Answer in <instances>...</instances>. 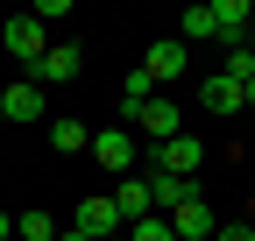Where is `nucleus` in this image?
<instances>
[{"label":"nucleus","mask_w":255,"mask_h":241,"mask_svg":"<svg viewBox=\"0 0 255 241\" xmlns=\"http://www.w3.org/2000/svg\"><path fill=\"white\" fill-rule=\"evenodd\" d=\"M0 43H7V57H14L21 71H36V64H43V50H50V36H43V21H36V14L0 21Z\"/></svg>","instance_id":"nucleus-1"},{"label":"nucleus","mask_w":255,"mask_h":241,"mask_svg":"<svg viewBox=\"0 0 255 241\" xmlns=\"http://www.w3.org/2000/svg\"><path fill=\"white\" fill-rule=\"evenodd\" d=\"M71 227H78V234H92V241H107V234H121V213H114V192H85V199L71 206Z\"/></svg>","instance_id":"nucleus-2"},{"label":"nucleus","mask_w":255,"mask_h":241,"mask_svg":"<svg viewBox=\"0 0 255 241\" xmlns=\"http://www.w3.org/2000/svg\"><path fill=\"white\" fill-rule=\"evenodd\" d=\"M206 163V142L199 135H170V142H156V170H170V177H199Z\"/></svg>","instance_id":"nucleus-3"},{"label":"nucleus","mask_w":255,"mask_h":241,"mask_svg":"<svg viewBox=\"0 0 255 241\" xmlns=\"http://www.w3.org/2000/svg\"><path fill=\"white\" fill-rule=\"evenodd\" d=\"M248 28H255V7L248 0H213V36L227 50H248Z\"/></svg>","instance_id":"nucleus-4"},{"label":"nucleus","mask_w":255,"mask_h":241,"mask_svg":"<svg viewBox=\"0 0 255 241\" xmlns=\"http://www.w3.org/2000/svg\"><path fill=\"white\" fill-rule=\"evenodd\" d=\"M0 107H7L14 128H28V120H43V85L36 78H7V85H0Z\"/></svg>","instance_id":"nucleus-5"},{"label":"nucleus","mask_w":255,"mask_h":241,"mask_svg":"<svg viewBox=\"0 0 255 241\" xmlns=\"http://www.w3.org/2000/svg\"><path fill=\"white\" fill-rule=\"evenodd\" d=\"M163 220H170L177 241H213V234H220V220H213V206H206V199H184L177 213H163Z\"/></svg>","instance_id":"nucleus-6"},{"label":"nucleus","mask_w":255,"mask_h":241,"mask_svg":"<svg viewBox=\"0 0 255 241\" xmlns=\"http://www.w3.org/2000/svg\"><path fill=\"white\" fill-rule=\"evenodd\" d=\"M92 156H100V170L128 177V163H135V135H128V128H107V135H92Z\"/></svg>","instance_id":"nucleus-7"},{"label":"nucleus","mask_w":255,"mask_h":241,"mask_svg":"<svg viewBox=\"0 0 255 241\" xmlns=\"http://www.w3.org/2000/svg\"><path fill=\"white\" fill-rule=\"evenodd\" d=\"M184 199H199V185H191V177H170V170H149V206H156V213H177Z\"/></svg>","instance_id":"nucleus-8"},{"label":"nucleus","mask_w":255,"mask_h":241,"mask_svg":"<svg viewBox=\"0 0 255 241\" xmlns=\"http://www.w3.org/2000/svg\"><path fill=\"white\" fill-rule=\"evenodd\" d=\"M114 213H121V227H135V220L156 213V206H149V177H121V185H114Z\"/></svg>","instance_id":"nucleus-9"},{"label":"nucleus","mask_w":255,"mask_h":241,"mask_svg":"<svg viewBox=\"0 0 255 241\" xmlns=\"http://www.w3.org/2000/svg\"><path fill=\"white\" fill-rule=\"evenodd\" d=\"M135 128H142V135H149V142H170V135H177V128H184V114H177V107H170V100H163V93H156V100H149V107H142V114H135Z\"/></svg>","instance_id":"nucleus-10"},{"label":"nucleus","mask_w":255,"mask_h":241,"mask_svg":"<svg viewBox=\"0 0 255 241\" xmlns=\"http://www.w3.org/2000/svg\"><path fill=\"white\" fill-rule=\"evenodd\" d=\"M142 71H149L156 85H163V78H184V36H163V43H149Z\"/></svg>","instance_id":"nucleus-11"},{"label":"nucleus","mask_w":255,"mask_h":241,"mask_svg":"<svg viewBox=\"0 0 255 241\" xmlns=\"http://www.w3.org/2000/svg\"><path fill=\"white\" fill-rule=\"evenodd\" d=\"M199 107H206V114H241V107H248V93H241L227 71H220V78H206V85H199Z\"/></svg>","instance_id":"nucleus-12"},{"label":"nucleus","mask_w":255,"mask_h":241,"mask_svg":"<svg viewBox=\"0 0 255 241\" xmlns=\"http://www.w3.org/2000/svg\"><path fill=\"white\" fill-rule=\"evenodd\" d=\"M28 78H36V85H64V78H78V50H71V43H50L43 64L28 71Z\"/></svg>","instance_id":"nucleus-13"},{"label":"nucleus","mask_w":255,"mask_h":241,"mask_svg":"<svg viewBox=\"0 0 255 241\" xmlns=\"http://www.w3.org/2000/svg\"><path fill=\"white\" fill-rule=\"evenodd\" d=\"M50 149H57V156H78V149H92V128L64 114V120H50Z\"/></svg>","instance_id":"nucleus-14"},{"label":"nucleus","mask_w":255,"mask_h":241,"mask_svg":"<svg viewBox=\"0 0 255 241\" xmlns=\"http://www.w3.org/2000/svg\"><path fill=\"white\" fill-rule=\"evenodd\" d=\"M149 100H156V78H149V71H128V85H121V114L135 120V114H142Z\"/></svg>","instance_id":"nucleus-15"},{"label":"nucleus","mask_w":255,"mask_h":241,"mask_svg":"<svg viewBox=\"0 0 255 241\" xmlns=\"http://www.w3.org/2000/svg\"><path fill=\"white\" fill-rule=\"evenodd\" d=\"M14 234L21 241H57V220L43 213V206H28V213H14Z\"/></svg>","instance_id":"nucleus-16"},{"label":"nucleus","mask_w":255,"mask_h":241,"mask_svg":"<svg viewBox=\"0 0 255 241\" xmlns=\"http://www.w3.org/2000/svg\"><path fill=\"white\" fill-rule=\"evenodd\" d=\"M128 241H177V234H170V220H163V213H149V220L128 227Z\"/></svg>","instance_id":"nucleus-17"},{"label":"nucleus","mask_w":255,"mask_h":241,"mask_svg":"<svg viewBox=\"0 0 255 241\" xmlns=\"http://www.w3.org/2000/svg\"><path fill=\"white\" fill-rule=\"evenodd\" d=\"M199 36H213V7H184V43H199Z\"/></svg>","instance_id":"nucleus-18"},{"label":"nucleus","mask_w":255,"mask_h":241,"mask_svg":"<svg viewBox=\"0 0 255 241\" xmlns=\"http://www.w3.org/2000/svg\"><path fill=\"white\" fill-rule=\"evenodd\" d=\"M227 78L248 93V78H255V57H248V50H227Z\"/></svg>","instance_id":"nucleus-19"},{"label":"nucleus","mask_w":255,"mask_h":241,"mask_svg":"<svg viewBox=\"0 0 255 241\" xmlns=\"http://www.w3.org/2000/svg\"><path fill=\"white\" fill-rule=\"evenodd\" d=\"M28 14H36V21H64V14H71V0H36Z\"/></svg>","instance_id":"nucleus-20"},{"label":"nucleus","mask_w":255,"mask_h":241,"mask_svg":"<svg viewBox=\"0 0 255 241\" xmlns=\"http://www.w3.org/2000/svg\"><path fill=\"white\" fill-rule=\"evenodd\" d=\"M213 241H255V227H241V220H234V227H220Z\"/></svg>","instance_id":"nucleus-21"},{"label":"nucleus","mask_w":255,"mask_h":241,"mask_svg":"<svg viewBox=\"0 0 255 241\" xmlns=\"http://www.w3.org/2000/svg\"><path fill=\"white\" fill-rule=\"evenodd\" d=\"M57 241H92V234H78V227H57Z\"/></svg>","instance_id":"nucleus-22"},{"label":"nucleus","mask_w":255,"mask_h":241,"mask_svg":"<svg viewBox=\"0 0 255 241\" xmlns=\"http://www.w3.org/2000/svg\"><path fill=\"white\" fill-rule=\"evenodd\" d=\"M7 234H14V213H0V241H7Z\"/></svg>","instance_id":"nucleus-23"},{"label":"nucleus","mask_w":255,"mask_h":241,"mask_svg":"<svg viewBox=\"0 0 255 241\" xmlns=\"http://www.w3.org/2000/svg\"><path fill=\"white\" fill-rule=\"evenodd\" d=\"M248 107H255V78H248Z\"/></svg>","instance_id":"nucleus-24"},{"label":"nucleus","mask_w":255,"mask_h":241,"mask_svg":"<svg viewBox=\"0 0 255 241\" xmlns=\"http://www.w3.org/2000/svg\"><path fill=\"white\" fill-rule=\"evenodd\" d=\"M248 57H255V28H248Z\"/></svg>","instance_id":"nucleus-25"},{"label":"nucleus","mask_w":255,"mask_h":241,"mask_svg":"<svg viewBox=\"0 0 255 241\" xmlns=\"http://www.w3.org/2000/svg\"><path fill=\"white\" fill-rule=\"evenodd\" d=\"M107 241H128V227H121V234H107Z\"/></svg>","instance_id":"nucleus-26"},{"label":"nucleus","mask_w":255,"mask_h":241,"mask_svg":"<svg viewBox=\"0 0 255 241\" xmlns=\"http://www.w3.org/2000/svg\"><path fill=\"white\" fill-rule=\"evenodd\" d=\"M0 120H7V107H0Z\"/></svg>","instance_id":"nucleus-27"}]
</instances>
